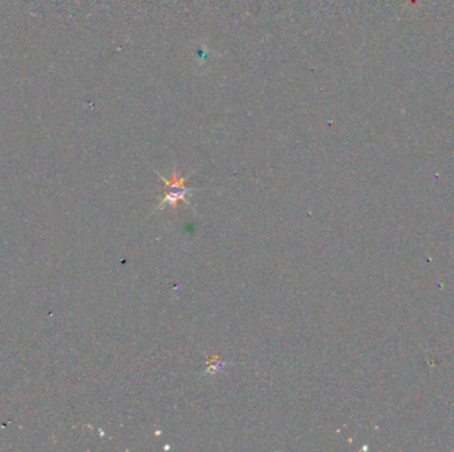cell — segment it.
Wrapping results in <instances>:
<instances>
[{"mask_svg":"<svg viewBox=\"0 0 454 452\" xmlns=\"http://www.w3.org/2000/svg\"><path fill=\"white\" fill-rule=\"evenodd\" d=\"M157 172L158 178L162 182L163 185V194L161 195V201L158 203V210H162L165 206H169L170 208H173L174 211H177L178 208L179 202H183L189 207H192V204L189 202V198L192 196L193 192L195 191L194 188L187 187L185 185V182L189 179V176L179 175L178 170L177 167H174L173 171H172V176L170 179L165 178L163 175H161L160 172Z\"/></svg>","mask_w":454,"mask_h":452,"instance_id":"1","label":"cell"},{"mask_svg":"<svg viewBox=\"0 0 454 452\" xmlns=\"http://www.w3.org/2000/svg\"><path fill=\"white\" fill-rule=\"evenodd\" d=\"M226 365L227 362L221 361V358L218 356H211L207 360V369H206V371H207V374L214 376V374H217L218 371H221Z\"/></svg>","mask_w":454,"mask_h":452,"instance_id":"2","label":"cell"}]
</instances>
